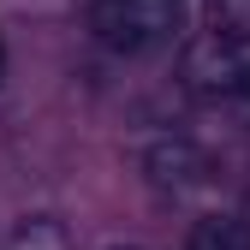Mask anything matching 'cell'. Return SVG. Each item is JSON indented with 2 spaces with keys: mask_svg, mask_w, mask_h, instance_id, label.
<instances>
[{
  "mask_svg": "<svg viewBox=\"0 0 250 250\" xmlns=\"http://www.w3.org/2000/svg\"><path fill=\"white\" fill-rule=\"evenodd\" d=\"M185 0H89V36L107 54H149L179 30Z\"/></svg>",
  "mask_w": 250,
  "mask_h": 250,
  "instance_id": "obj_1",
  "label": "cell"
},
{
  "mask_svg": "<svg viewBox=\"0 0 250 250\" xmlns=\"http://www.w3.org/2000/svg\"><path fill=\"white\" fill-rule=\"evenodd\" d=\"M191 250H250V227L232 214H208L191 227Z\"/></svg>",
  "mask_w": 250,
  "mask_h": 250,
  "instance_id": "obj_4",
  "label": "cell"
},
{
  "mask_svg": "<svg viewBox=\"0 0 250 250\" xmlns=\"http://www.w3.org/2000/svg\"><path fill=\"white\" fill-rule=\"evenodd\" d=\"M203 30L244 48L250 42V0H203Z\"/></svg>",
  "mask_w": 250,
  "mask_h": 250,
  "instance_id": "obj_3",
  "label": "cell"
},
{
  "mask_svg": "<svg viewBox=\"0 0 250 250\" xmlns=\"http://www.w3.org/2000/svg\"><path fill=\"white\" fill-rule=\"evenodd\" d=\"M221 113H227V119H238L244 131H250V60L232 72V83L221 89Z\"/></svg>",
  "mask_w": 250,
  "mask_h": 250,
  "instance_id": "obj_5",
  "label": "cell"
},
{
  "mask_svg": "<svg viewBox=\"0 0 250 250\" xmlns=\"http://www.w3.org/2000/svg\"><path fill=\"white\" fill-rule=\"evenodd\" d=\"M143 173L155 191H173V197H191L197 185L208 179V155L197 143H185V137H167V143H155L143 155Z\"/></svg>",
  "mask_w": 250,
  "mask_h": 250,
  "instance_id": "obj_2",
  "label": "cell"
}]
</instances>
